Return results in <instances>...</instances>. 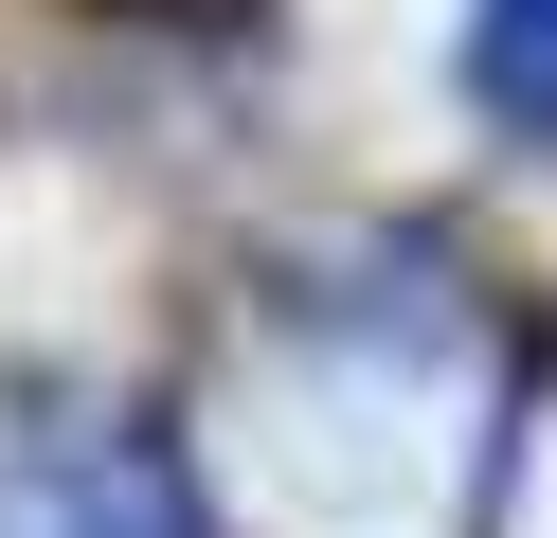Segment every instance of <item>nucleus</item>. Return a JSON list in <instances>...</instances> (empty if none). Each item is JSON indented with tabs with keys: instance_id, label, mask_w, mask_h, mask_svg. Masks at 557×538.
I'll return each mask as SVG.
<instances>
[{
	"instance_id": "1",
	"label": "nucleus",
	"mask_w": 557,
	"mask_h": 538,
	"mask_svg": "<svg viewBox=\"0 0 557 538\" xmlns=\"http://www.w3.org/2000/svg\"><path fill=\"white\" fill-rule=\"evenodd\" d=\"M216 538H485L504 502V323L449 251H342L216 341L162 430Z\"/></svg>"
},
{
	"instance_id": "2",
	"label": "nucleus",
	"mask_w": 557,
	"mask_h": 538,
	"mask_svg": "<svg viewBox=\"0 0 557 538\" xmlns=\"http://www.w3.org/2000/svg\"><path fill=\"white\" fill-rule=\"evenodd\" d=\"M0 538H216L181 485V449L126 413H37L0 449Z\"/></svg>"
},
{
	"instance_id": "3",
	"label": "nucleus",
	"mask_w": 557,
	"mask_h": 538,
	"mask_svg": "<svg viewBox=\"0 0 557 538\" xmlns=\"http://www.w3.org/2000/svg\"><path fill=\"white\" fill-rule=\"evenodd\" d=\"M468 90L521 143H557V0H468Z\"/></svg>"
}]
</instances>
